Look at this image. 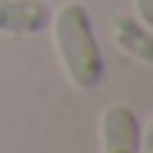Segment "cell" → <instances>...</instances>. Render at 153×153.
Listing matches in <instances>:
<instances>
[{
  "mask_svg": "<svg viewBox=\"0 0 153 153\" xmlns=\"http://www.w3.org/2000/svg\"><path fill=\"white\" fill-rule=\"evenodd\" d=\"M50 3L47 0H0V34L22 38L50 28Z\"/></svg>",
  "mask_w": 153,
  "mask_h": 153,
  "instance_id": "obj_3",
  "label": "cell"
},
{
  "mask_svg": "<svg viewBox=\"0 0 153 153\" xmlns=\"http://www.w3.org/2000/svg\"><path fill=\"white\" fill-rule=\"evenodd\" d=\"M144 128L141 116L128 103H109L100 113V153H141Z\"/></svg>",
  "mask_w": 153,
  "mask_h": 153,
  "instance_id": "obj_2",
  "label": "cell"
},
{
  "mask_svg": "<svg viewBox=\"0 0 153 153\" xmlns=\"http://www.w3.org/2000/svg\"><path fill=\"white\" fill-rule=\"evenodd\" d=\"M50 25H53V44H56V56L66 78L78 91H97L106 78V59L97 44L88 6L78 0H69L50 16Z\"/></svg>",
  "mask_w": 153,
  "mask_h": 153,
  "instance_id": "obj_1",
  "label": "cell"
},
{
  "mask_svg": "<svg viewBox=\"0 0 153 153\" xmlns=\"http://www.w3.org/2000/svg\"><path fill=\"white\" fill-rule=\"evenodd\" d=\"M109 31H113V41H116V47H119L122 53L134 56L137 62H144V66L153 62V31H150V25H144L137 16H125V13L113 16Z\"/></svg>",
  "mask_w": 153,
  "mask_h": 153,
  "instance_id": "obj_4",
  "label": "cell"
},
{
  "mask_svg": "<svg viewBox=\"0 0 153 153\" xmlns=\"http://www.w3.org/2000/svg\"><path fill=\"white\" fill-rule=\"evenodd\" d=\"M134 10L144 25H153V0H134Z\"/></svg>",
  "mask_w": 153,
  "mask_h": 153,
  "instance_id": "obj_5",
  "label": "cell"
}]
</instances>
